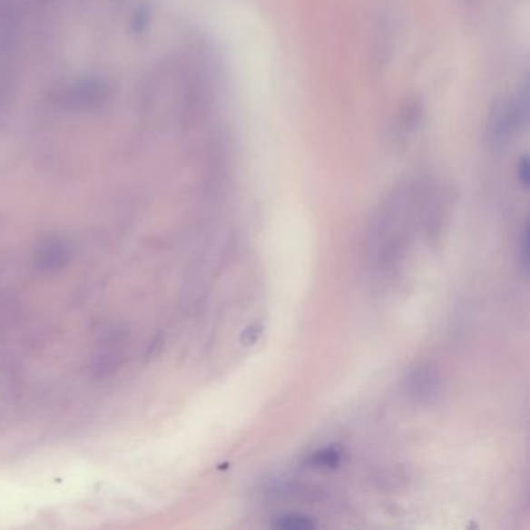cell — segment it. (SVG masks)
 <instances>
[{
  "mask_svg": "<svg viewBox=\"0 0 530 530\" xmlns=\"http://www.w3.org/2000/svg\"><path fill=\"white\" fill-rule=\"evenodd\" d=\"M518 265L523 272H527L529 268V224L525 222L523 233H521L520 248H518Z\"/></svg>",
  "mask_w": 530,
  "mask_h": 530,
  "instance_id": "cell-6",
  "label": "cell"
},
{
  "mask_svg": "<svg viewBox=\"0 0 530 530\" xmlns=\"http://www.w3.org/2000/svg\"><path fill=\"white\" fill-rule=\"evenodd\" d=\"M272 525L276 529L283 530H309L316 527V523H314L313 518H309L307 515L285 514L276 518Z\"/></svg>",
  "mask_w": 530,
  "mask_h": 530,
  "instance_id": "cell-3",
  "label": "cell"
},
{
  "mask_svg": "<svg viewBox=\"0 0 530 530\" xmlns=\"http://www.w3.org/2000/svg\"><path fill=\"white\" fill-rule=\"evenodd\" d=\"M406 390L417 403H433L442 390V378L431 364L417 366L406 378Z\"/></svg>",
  "mask_w": 530,
  "mask_h": 530,
  "instance_id": "cell-2",
  "label": "cell"
},
{
  "mask_svg": "<svg viewBox=\"0 0 530 530\" xmlns=\"http://www.w3.org/2000/svg\"><path fill=\"white\" fill-rule=\"evenodd\" d=\"M529 119L527 83L514 95H499L493 100L486 125V141L492 152H501L509 148L515 137L525 130Z\"/></svg>",
  "mask_w": 530,
  "mask_h": 530,
  "instance_id": "cell-1",
  "label": "cell"
},
{
  "mask_svg": "<svg viewBox=\"0 0 530 530\" xmlns=\"http://www.w3.org/2000/svg\"><path fill=\"white\" fill-rule=\"evenodd\" d=\"M341 451L336 448L322 449L309 457V466L314 468H335L341 462Z\"/></svg>",
  "mask_w": 530,
  "mask_h": 530,
  "instance_id": "cell-4",
  "label": "cell"
},
{
  "mask_svg": "<svg viewBox=\"0 0 530 530\" xmlns=\"http://www.w3.org/2000/svg\"><path fill=\"white\" fill-rule=\"evenodd\" d=\"M516 179H518V182H520L525 189L529 187L530 167L527 156L521 157L520 161L516 162Z\"/></svg>",
  "mask_w": 530,
  "mask_h": 530,
  "instance_id": "cell-7",
  "label": "cell"
},
{
  "mask_svg": "<svg viewBox=\"0 0 530 530\" xmlns=\"http://www.w3.org/2000/svg\"><path fill=\"white\" fill-rule=\"evenodd\" d=\"M423 117V111L420 103H409L405 108V113L401 114V130L405 134H411L416 131L417 126L420 125V120Z\"/></svg>",
  "mask_w": 530,
  "mask_h": 530,
  "instance_id": "cell-5",
  "label": "cell"
}]
</instances>
